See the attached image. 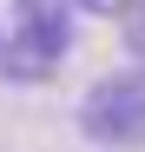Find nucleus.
Here are the masks:
<instances>
[{"mask_svg": "<svg viewBox=\"0 0 145 152\" xmlns=\"http://www.w3.org/2000/svg\"><path fill=\"white\" fill-rule=\"evenodd\" d=\"M79 132L106 152H145V66L106 73L79 99Z\"/></svg>", "mask_w": 145, "mask_h": 152, "instance_id": "1", "label": "nucleus"}, {"mask_svg": "<svg viewBox=\"0 0 145 152\" xmlns=\"http://www.w3.org/2000/svg\"><path fill=\"white\" fill-rule=\"evenodd\" d=\"M13 40L27 46V53L40 60H66V46H72V0H13Z\"/></svg>", "mask_w": 145, "mask_h": 152, "instance_id": "2", "label": "nucleus"}, {"mask_svg": "<svg viewBox=\"0 0 145 152\" xmlns=\"http://www.w3.org/2000/svg\"><path fill=\"white\" fill-rule=\"evenodd\" d=\"M119 13H125V20H119V27H125V33H119V40H125V53L145 60V0H132V7H119Z\"/></svg>", "mask_w": 145, "mask_h": 152, "instance_id": "3", "label": "nucleus"}, {"mask_svg": "<svg viewBox=\"0 0 145 152\" xmlns=\"http://www.w3.org/2000/svg\"><path fill=\"white\" fill-rule=\"evenodd\" d=\"M79 7H92V13H119L125 0H79Z\"/></svg>", "mask_w": 145, "mask_h": 152, "instance_id": "4", "label": "nucleus"}]
</instances>
